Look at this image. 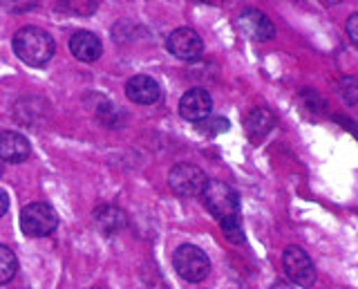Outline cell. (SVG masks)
<instances>
[{"instance_id": "20", "label": "cell", "mask_w": 358, "mask_h": 289, "mask_svg": "<svg viewBox=\"0 0 358 289\" xmlns=\"http://www.w3.org/2000/svg\"><path fill=\"white\" fill-rule=\"evenodd\" d=\"M273 289H294V287H291V285H287V283H282V281H280V283H275V285H273Z\"/></svg>"}, {"instance_id": "17", "label": "cell", "mask_w": 358, "mask_h": 289, "mask_svg": "<svg viewBox=\"0 0 358 289\" xmlns=\"http://www.w3.org/2000/svg\"><path fill=\"white\" fill-rule=\"evenodd\" d=\"M197 130L201 135H220V132L229 130V121L224 117H206L204 121H199Z\"/></svg>"}, {"instance_id": "3", "label": "cell", "mask_w": 358, "mask_h": 289, "mask_svg": "<svg viewBox=\"0 0 358 289\" xmlns=\"http://www.w3.org/2000/svg\"><path fill=\"white\" fill-rule=\"evenodd\" d=\"M175 272L188 283H201L210 274V260L208 255L195 244H182L173 253Z\"/></svg>"}, {"instance_id": "1", "label": "cell", "mask_w": 358, "mask_h": 289, "mask_svg": "<svg viewBox=\"0 0 358 289\" xmlns=\"http://www.w3.org/2000/svg\"><path fill=\"white\" fill-rule=\"evenodd\" d=\"M54 38L41 27H22L14 34V52L16 57L31 65V68H43L54 57Z\"/></svg>"}, {"instance_id": "16", "label": "cell", "mask_w": 358, "mask_h": 289, "mask_svg": "<svg viewBox=\"0 0 358 289\" xmlns=\"http://www.w3.org/2000/svg\"><path fill=\"white\" fill-rule=\"evenodd\" d=\"M220 225H222V231H224V236H227L229 242H233V244H242L244 242V227H242L240 216L222 220Z\"/></svg>"}, {"instance_id": "6", "label": "cell", "mask_w": 358, "mask_h": 289, "mask_svg": "<svg viewBox=\"0 0 358 289\" xmlns=\"http://www.w3.org/2000/svg\"><path fill=\"white\" fill-rule=\"evenodd\" d=\"M282 265H285L287 276L296 285H300V287H311L313 283H316V267H313L309 253L305 249L296 247V244L287 247L285 253H282Z\"/></svg>"}, {"instance_id": "11", "label": "cell", "mask_w": 358, "mask_h": 289, "mask_svg": "<svg viewBox=\"0 0 358 289\" xmlns=\"http://www.w3.org/2000/svg\"><path fill=\"white\" fill-rule=\"evenodd\" d=\"M29 139L14 130H0V160L9 164H20L29 157Z\"/></svg>"}, {"instance_id": "19", "label": "cell", "mask_w": 358, "mask_h": 289, "mask_svg": "<svg viewBox=\"0 0 358 289\" xmlns=\"http://www.w3.org/2000/svg\"><path fill=\"white\" fill-rule=\"evenodd\" d=\"M7 209H9V195L0 188V218L7 213Z\"/></svg>"}, {"instance_id": "18", "label": "cell", "mask_w": 358, "mask_h": 289, "mask_svg": "<svg viewBox=\"0 0 358 289\" xmlns=\"http://www.w3.org/2000/svg\"><path fill=\"white\" fill-rule=\"evenodd\" d=\"M345 27H347V36H350L356 43V45H358V12L347 18V25Z\"/></svg>"}, {"instance_id": "15", "label": "cell", "mask_w": 358, "mask_h": 289, "mask_svg": "<svg viewBox=\"0 0 358 289\" xmlns=\"http://www.w3.org/2000/svg\"><path fill=\"white\" fill-rule=\"evenodd\" d=\"M18 272V258L5 244H0V285L9 283Z\"/></svg>"}, {"instance_id": "10", "label": "cell", "mask_w": 358, "mask_h": 289, "mask_svg": "<svg viewBox=\"0 0 358 289\" xmlns=\"http://www.w3.org/2000/svg\"><path fill=\"white\" fill-rule=\"evenodd\" d=\"M126 94L130 101L141 104V106H152L162 99V87L152 76L148 74H137L126 83Z\"/></svg>"}, {"instance_id": "14", "label": "cell", "mask_w": 358, "mask_h": 289, "mask_svg": "<svg viewBox=\"0 0 358 289\" xmlns=\"http://www.w3.org/2000/svg\"><path fill=\"white\" fill-rule=\"evenodd\" d=\"M94 225L99 231H103L106 236H115L117 231H121L123 227L128 225L126 213L117 206H101L94 211Z\"/></svg>"}, {"instance_id": "9", "label": "cell", "mask_w": 358, "mask_h": 289, "mask_svg": "<svg viewBox=\"0 0 358 289\" xmlns=\"http://www.w3.org/2000/svg\"><path fill=\"white\" fill-rule=\"evenodd\" d=\"M210 110H213V99L204 87H190L182 97V101H179V115L186 121H193V124H199V121L210 117Z\"/></svg>"}, {"instance_id": "8", "label": "cell", "mask_w": 358, "mask_h": 289, "mask_svg": "<svg viewBox=\"0 0 358 289\" xmlns=\"http://www.w3.org/2000/svg\"><path fill=\"white\" fill-rule=\"evenodd\" d=\"M238 29L246 38L251 41H271L275 36V27L271 23V18H268L264 12L260 9H244L238 16Z\"/></svg>"}, {"instance_id": "4", "label": "cell", "mask_w": 358, "mask_h": 289, "mask_svg": "<svg viewBox=\"0 0 358 289\" xmlns=\"http://www.w3.org/2000/svg\"><path fill=\"white\" fill-rule=\"evenodd\" d=\"M59 227V216L48 202H31L20 211V229L29 238H43Z\"/></svg>"}, {"instance_id": "5", "label": "cell", "mask_w": 358, "mask_h": 289, "mask_svg": "<svg viewBox=\"0 0 358 289\" xmlns=\"http://www.w3.org/2000/svg\"><path fill=\"white\" fill-rule=\"evenodd\" d=\"M206 173L195 164H177L168 173V186L179 197H197L206 186Z\"/></svg>"}, {"instance_id": "12", "label": "cell", "mask_w": 358, "mask_h": 289, "mask_svg": "<svg viewBox=\"0 0 358 289\" xmlns=\"http://www.w3.org/2000/svg\"><path fill=\"white\" fill-rule=\"evenodd\" d=\"M70 50L78 61L85 63H94L96 59H101V52H103V45H101V38L92 31H76V34L70 38Z\"/></svg>"}, {"instance_id": "2", "label": "cell", "mask_w": 358, "mask_h": 289, "mask_svg": "<svg viewBox=\"0 0 358 289\" xmlns=\"http://www.w3.org/2000/svg\"><path fill=\"white\" fill-rule=\"evenodd\" d=\"M201 199H204L208 213L213 218H217L220 222L233 216H240V195L229 184H224L220 180L206 182L204 191H201Z\"/></svg>"}, {"instance_id": "7", "label": "cell", "mask_w": 358, "mask_h": 289, "mask_svg": "<svg viewBox=\"0 0 358 289\" xmlns=\"http://www.w3.org/2000/svg\"><path fill=\"white\" fill-rule=\"evenodd\" d=\"M166 48L173 57L182 59V61H195L201 57L204 52V41L197 34L195 29L190 27H179L175 29L171 36L166 41Z\"/></svg>"}, {"instance_id": "13", "label": "cell", "mask_w": 358, "mask_h": 289, "mask_svg": "<svg viewBox=\"0 0 358 289\" xmlns=\"http://www.w3.org/2000/svg\"><path fill=\"white\" fill-rule=\"evenodd\" d=\"M273 126H275V117L271 110H266V108H253L249 110V115L244 117V128L253 141H262L268 132L273 130Z\"/></svg>"}]
</instances>
